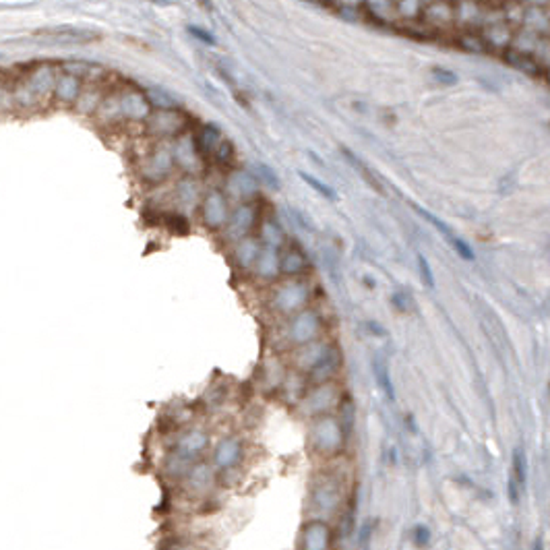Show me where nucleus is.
Wrapping results in <instances>:
<instances>
[{"mask_svg":"<svg viewBox=\"0 0 550 550\" xmlns=\"http://www.w3.org/2000/svg\"><path fill=\"white\" fill-rule=\"evenodd\" d=\"M300 174V178L311 187V189H315V191L321 194V197H325V199H329V201H336L338 199V194H336V191L331 189V187H327L325 182H321V180H317L315 176H311V174H306V172H298Z\"/></svg>","mask_w":550,"mask_h":550,"instance_id":"20e7f679","label":"nucleus"},{"mask_svg":"<svg viewBox=\"0 0 550 550\" xmlns=\"http://www.w3.org/2000/svg\"><path fill=\"white\" fill-rule=\"evenodd\" d=\"M412 207H414V209H416V213H418V215H420V217H424V219H426V222H428V224H430V226H435V228H437V230H439V232L443 234L445 240H447V242H449V244H451V242H453V240H455V238H457V236H455V234L451 232V228H449V226H447V224H445V222H441V219H439V217H435V215H432V213H428V212H426V209H422V207H420V205H416V203H412Z\"/></svg>","mask_w":550,"mask_h":550,"instance_id":"7ed1b4c3","label":"nucleus"},{"mask_svg":"<svg viewBox=\"0 0 550 550\" xmlns=\"http://www.w3.org/2000/svg\"><path fill=\"white\" fill-rule=\"evenodd\" d=\"M418 269H420V274H422L424 284L428 286V288H432L435 286V279H432V271H430V265H428V261H426V256H418Z\"/></svg>","mask_w":550,"mask_h":550,"instance_id":"423d86ee","label":"nucleus"},{"mask_svg":"<svg viewBox=\"0 0 550 550\" xmlns=\"http://www.w3.org/2000/svg\"><path fill=\"white\" fill-rule=\"evenodd\" d=\"M375 375H377V381L383 387V391L393 398V387H391V381H389V373H387V366L383 364V360H375Z\"/></svg>","mask_w":550,"mask_h":550,"instance_id":"39448f33","label":"nucleus"},{"mask_svg":"<svg viewBox=\"0 0 550 550\" xmlns=\"http://www.w3.org/2000/svg\"><path fill=\"white\" fill-rule=\"evenodd\" d=\"M341 151H343V155H346V157H348V160H350V164H352V166H354V168L358 170L360 174H362V176H364V180H366V182H368V185H370V187H373V189H375V191L383 192V187H381V185H379V180H377V178H375V174H373V172H370V170H368V168H366V166H364V162H362V160H360L358 155H354V153H352V151H350V149H346V147L341 149Z\"/></svg>","mask_w":550,"mask_h":550,"instance_id":"f03ea898","label":"nucleus"},{"mask_svg":"<svg viewBox=\"0 0 550 550\" xmlns=\"http://www.w3.org/2000/svg\"><path fill=\"white\" fill-rule=\"evenodd\" d=\"M432 75L445 85H455L457 83V77L453 75V73H449V71H445V68H432Z\"/></svg>","mask_w":550,"mask_h":550,"instance_id":"6e6552de","label":"nucleus"},{"mask_svg":"<svg viewBox=\"0 0 550 550\" xmlns=\"http://www.w3.org/2000/svg\"><path fill=\"white\" fill-rule=\"evenodd\" d=\"M507 61L513 64V66H517V68L526 71V73L534 75V77H546V75L540 71V64H538V61H536L534 56L526 54V52H509Z\"/></svg>","mask_w":550,"mask_h":550,"instance_id":"f257e3e1","label":"nucleus"},{"mask_svg":"<svg viewBox=\"0 0 550 550\" xmlns=\"http://www.w3.org/2000/svg\"><path fill=\"white\" fill-rule=\"evenodd\" d=\"M189 31H191V36H194L197 40H201V42L207 43V46H215V43H217L212 33H209V31H205V29H201V27H194V25H191V27H189Z\"/></svg>","mask_w":550,"mask_h":550,"instance_id":"0eeeda50","label":"nucleus"}]
</instances>
